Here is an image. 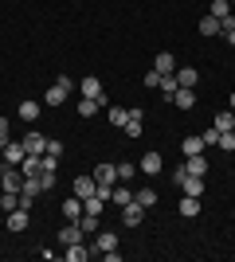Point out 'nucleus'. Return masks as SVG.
<instances>
[{
  "instance_id": "412c9836",
  "label": "nucleus",
  "mask_w": 235,
  "mask_h": 262,
  "mask_svg": "<svg viewBox=\"0 0 235 262\" xmlns=\"http://www.w3.org/2000/svg\"><path fill=\"white\" fill-rule=\"evenodd\" d=\"M180 153H184V157L204 153V137H184V141H180Z\"/></svg>"
},
{
  "instance_id": "4c0bfd02",
  "label": "nucleus",
  "mask_w": 235,
  "mask_h": 262,
  "mask_svg": "<svg viewBox=\"0 0 235 262\" xmlns=\"http://www.w3.org/2000/svg\"><path fill=\"white\" fill-rule=\"evenodd\" d=\"M157 86H161V75L149 67V71H145V90H157Z\"/></svg>"
},
{
  "instance_id": "4468645a",
  "label": "nucleus",
  "mask_w": 235,
  "mask_h": 262,
  "mask_svg": "<svg viewBox=\"0 0 235 262\" xmlns=\"http://www.w3.org/2000/svg\"><path fill=\"white\" fill-rule=\"evenodd\" d=\"M28 223H32V211H24V208L8 211V231H24Z\"/></svg>"
},
{
  "instance_id": "0eeeda50",
  "label": "nucleus",
  "mask_w": 235,
  "mask_h": 262,
  "mask_svg": "<svg viewBox=\"0 0 235 262\" xmlns=\"http://www.w3.org/2000/svg\"><path fill=\"white\" fill-rule=\"evenodd\" d=\"M24 149L32 157H44V149H47V137L39 129H32V133H24Z\"/></svg>"
},
{
  "instance_id": "9d476101",
  "label": "nucleus",
  "mask_w": 235,
  "mask_h": 262,
  "mask_svg": "<svg viewBox=\"0 0 235 262\" xmlns=\"http://www.w3.org/2000/svg\"><path fill=\"white\" fill-rule=\"evenodd\" d=\"M173 75H177V86H184V90H192L200 82V71H196V67H177Z\"/></svg>"
},
{
  "instance_id": "f3484780",
  "label": "nucleus",
  "mask_w": 235,
  "mask_h": 262,
  "mask_svg": "<svg viewBox=\"0 0 235 262\" xmlns=\"http://www.w3.org/2000/svg\"><path fill=\"white\" fill-rule=\"evenodd\" d=\"M78 239H82V227H78V223H75V219H71V223H67V227H63V231H59V243H63V247H71V243H78Z\"/></svg>"
},
{
  "instance_id": "5701e85b",
  "label": "nucleus",
  "mask_w": 235,
  "mask_h": 262,
  "mask_svg": "<svg viewBox=\"0 0 235 262\" xmlns=\"http://www.w3.org/2000/svg\"><path fill=\"white\" fill-rule=\"evenodd\" d=\"M102 208H106V200H102L98 192H94V196H87V200H82V211H87V215H102Z\"/></svg>"
},
{
  "instance_id": "6e6552de",
  "label": "nucleus",
  "mask_w": 235,
  "mask_h": 262,
  "mask_svg": "<svg viewBox=\"0 0 235 262\" xmlns=\"http://www.w3.org/2000/svg\"><path fill=\"white\" fill-rule=\"evenodd\" d=\"M141 219H145V208H141L137 200H130V204L122 208V223H125V227H137Z\"/></svg>"
},
{
  "instance_id": "ea45409f",
  "label": "nucleus",
  "mask_w": 235,
  "mask_h": 262,
  "mask_svg": "<svg viewBox=\"0 0 235 262\" xmlns=\"http://www.w3.org/2000/svg\"><path fill=\"white\" fill-rule=\"evenodd\" d=\"M220 149H227V153L235 149V129L231 133H220Z\"/></svg>"
},
{
  "instance_id": "58836bf2",
  "label": "nucleus",
  "mask_w": 235,
  "mask_h": 262,
  "mask_svg": "<svg viewBox=\"0 0 235 262\" xmlns=\"http://www.w3.org/2000/svg\"><path fill=\"white\" fill-rule=\"evenodd\" d=\"M39 164H44V172H55V168H59V157H39Z\"/></svg>"
},
{
  "instance_id": "2eb2a0df",
  "label": "nucleus",
  "mask_w": 235,
  "mask_h": 262,
  "mask_svg": "<svg viewBox=\"0 0 235 262\" xmlns=\"http://www.w3.org/2000/svg\"><path fill=\"white\" fill-rule=\"evenodd\" d=\"M78 215H82V200L71 192V196L63 200V219H75V223H78Z\"/></svg>"
},
{
  "instance_id": "a18cd8bd",
  "label": "nucleus",
  "mask_w": 235,
  "mask_h": 262,
  "mask_svg": "<svg viewBox=\"0 0 235 262\" xmlns=\"http://www.w3.org/2000/svg\"><path fill=\"white\" fill-rule=\"evenodd\" d=\"M0 172H4V168H0Z\"/></svg>"
},
{
  "instance_id": "6ab92c4d",
  "label": "nucleus",
  "mask_w": 235,
  "mask_h": 262,
  "mask_svg": "<svg viewBox=\"0 0 235 262\" xmlns=\"http://www.w3.org/2000/svg\"><path fill=\"white\" fill-rule=\"evenodd\" d=\"M184 168H188V172H196V176H208V157H204V153L188 157V161H184Z\"/></svg>"
},
{
  "instance_id": "1a4fd4ad",
  "label": "nucleus",
  "mask_w": 235,
  "mask_h": 262,
  "mask_svg": "<svg viewBox=\"0 0 235 262\" xmlns=\"http://www.w3.org/2000/svg\"><path fill=\"white\" fill-rule=\"evenodd\" d=\"M137 168L145 176H161V168H165V161H161V153H145L141 161H137Z\"/></svg>"
},
{
  "instance_id": "7c9ffc66",
  "label": "nucleus",
  "mask_w": 235,
  "mask_h": 262,
  "mask_svg": "<svg viewBox=\"0 0 235 262\" xmlns=\"http://www.w3.org/2000/svg\"><path fill=\"white\" fill-rule=\"evenodd\" d=\"M130 121V110H122V106H110V125H125Z\"/></svg>"
},
{
  "instance_id": "49530a36",
  "label": "nucleus",
  "mask_w": 235,
  "mask_h": 262,
  "mask_svg": "<svg viewBox=\"0 0 235 262\" xmlns=\"http://www.w3.org/2000/svg\"><path fill=\"white\" fill-rule=\"evenodd\" d=\"M231 4H235V0H231Z\"/></svg>"
},
{
  "instance_id": "423d86ee",
  "label": "nucleus",
  "mask_w": 235,
  "mask_h": 262,
  "mask_svg": "<svg viewBox=\"0 0 235 262\" xmlns=\"http://www.w3.org/2000/svg\"><path fill=\"white\" fill-rule=\"evenodd\" d=\"M177 55H173V51H157V59H153V71H157V75H173V71H177Z\"/></svg>"
},
{
  "instance_id": "c85d7f7f",
  "label": "nucleus",
  "mask_w": 235,
  "mask_h": 262,
  "mask_svg": "<svg viewBox=\"0 0 235 262\" xmlns=\"http://www.w3.org/2000/svg\"><path fill=\"white\" fill-rule=\"evenodd\" d=\"M212 16L216 20H227L231 16V0H212Z\"/></svg>"
},
{
  "instance_id": "7ed1b4c3",
  "label": "nucleus",
  "mask_w": 235,
  "mask_h": 262,
  "mask_svg": "<svg viewBox=\"0 0 235 262\" xmlns=\"http://www.w3.org/2000/svg\"><path fill=\"white\" fill-rule=\"evenodd\" d=\"M94 254H98V251H94V247H87V243L78 239V243H71L67 251H63V258H67V262H90V258H94Z\"/></svg>"
},
{
  "instance_id": "c756f323",
  "label": "nucleus",
  "mask_w": 235,
  "mask_h": 262,
  "mask_svg": "<svg viewBox=\"0 0 235 262\" xmlns=\"http://www.w3.org/2000/svg\"><path fill=\"white\" fill-rule=\"evenodd\" d=\"M130 200H134V192H130V188H118V184H114V196H110V204H118V208H125Z\"/></svg>"
},
{
  "instance_id": "393cba45",
  "label": "nucleus",
  "mask_w": 235,
  "mask_h": 262,
  "mask_svg": "<svg viewBox=\"0 0 235 262\" xmlns=\"http://www.w3.org/2000/svg\"><path fill=\"white\" fill-rule=\"evenodd\" d=\"M20 172H24V176H39V172H44L39 157H32V153H28V157H24V164H20Z\"/></svg>"
},
{
  "instance_id": "a19ab883",
  "label": "nucleus",
  "mask_w": 235,
  "mask_h": 262,
  "mask_svg": "<svg viewBox=\"0 0 235 262\" xmlns=\"http://www.w3.org/2000/svg\"><path fill=\"white\" fill-rule=\"evenodd\" d=\"M39 184H44V192H47V188H55V172H39Z\"/></svg>"
},
{
  "instance_id": "37998d69",
  "label": "nucleus",
  "mask_w": 235,
  "mask_h": 262,
  "mask_svg": "<svg viewBox=\"0 0 235 262\" xmlns=\"http://www.w3.org/2000/svg\"><path fill=\"white\" fill-rule=\"evenodd\" d=\"M224 39H227V43L235 47V28H227V32H224Z\"/></svg>"
},
{
  "instance_id": "79ce46f5",
  "label": "nucleus",
  "mask_w": 235,
  "mask_h": 262,
  "mask_svg": "<svg viewBox=\"0 0 235 262\" xmlns=\"http://www.w3.org/2000/svg\"><path fill=\"white\" fill-rule=\"evenodd\" d=\"M32 204H35L32 192H20V208H24V211H32Z\"/></svg>"
},
{
  "instance_id": "20e7f679",
  "label": "nucleus",
  "mask_w": 235,
  "mask_h": 262,
  "mask_svg": "<svg viewBox=\"0 0 235 262\" xmlns=\"http://www.w3.org/2000/svg\"><path fill=\"white\" fill-rule=\"evenodd\" d=\"M0 192H24V172L20 168H4V172H0Z\"/></svg>"
},
{
  "instance_id": "473e14b6",
  "label": "nucleus",
  "mask_w": 235,
  "mask_h": 262,
  "mask_svg": "<svg viewBox=\"0 0 235 262\" xmlns=\"http://www.w3.org/2000/svg\"><path fill=\"white\" fill-rule=\"evenodd\" d=\"M200 137H204V149H212V145H220V129H216V125H208V129H204Z\"/></svg>"
},
{
  "instance_id": "c9c22d12",
  "label": "nucleus",
  "mask_w": 235,
  "mask_h": 262,
  "mask_svg": "<svg viewBox=\"0 0 235 262\" xmlns=\"http://www.w3.org/2000/svg\"><path fill=\"white\" fill-rule=\"evenodd\" d=\"M47 157H63V141L59 137H47V149H44Z\"/></svg>"
},
{
  "instance_id": "ddd939ff",
  "label": "nucleus",
  "mask_w": 235,
  "mask_h": 262,
  "mask_svg": "<svg viewBox=\"0 0 235 262\" xmlns=\"http://www.w3.org/2000/svg\"><path fill=\"white\" fill-rule=\"evenodd\" d=\"M122 129H125V137H141V129H145V114H141V110H130V121H125Z\"/></svg>"
},
{
  "instance_id": "a878e982",
  "label": "nucleus",
  "mask_w": 235,
  "mask_h": 262,
  "mask_svg": "<svg viewBox=\"0 0 235 262\" xmlns=\"http://www.w3.org/2000/svg\"><path fill=\"white\" fill-rule=\"evenodd\" d=\"M98 110H102L98 98H82V102H78V118H94Z\"/></svg>"
},
{
  "instance_id": "bb28decb",
  "label": "nucleus",
  "mask_w": 235,
  "mask_h": 262,
  "mask_svg": "<svg viewBox=\"0 0 235 262\" xmlns=\"http://www.w3.org/2000/svg\"><path fill=\"white\" fill-rule=\"evenodd\" d=\"M134 200H137V204H141V208H153V204H157V192H153V188H137V192H134Z\"/></svg>"
},
{
  "instance_id": "a211bd4d",
  "label": "nucleus",
  "mask_w": 235,
  "mask_h": 262,
  "mask_svg": "<svg viewBox=\"0 0 235 262\" xmlns=\"http://www.w3.org/2000/svg\"><path fill=\"white\" fill-rule=\"evenodd\" d=\"M212 125H216L220 133H231V129H235V110H224V114H216Z\"/></svg>"
},
{
  "instance_id": "9b49d317",
  "label": "nucleus",
  "mask_w": 235,
  "mask_h": 262,
  "mask_svg": "<svg viewBox=\"0 0 235 262\" xmlns=\"http://www.w3.org/2000/svg\"><path fill=\"white\" fill-rule=\"evenodd\" d=\"M71 192H75L78 200H87V196H94V192H98V184H94V176H75Z\"/></svg>"
},
{
  "instance_id": "f03ea898",
  "label": "nucleus",
  "mask_w": 235,
  "mask_h": 262,
  "mask_svg": "<svg viewBox=\"0 0 235 262\" xmlns=\"http://www.w3.org/2000/svg\"><path fill=\"white\" fill-rule=\"evenodd\" d=\"M0 153H4V168H20L24 157H28V149H24V141H8Z\"/></svg>"
},
{
  "instance_id": "f257e3e1",
  "label": "nucleus",
  "mask_w": 235,
  "mask_h": 262,
  "mask_svg": "<svg viewBox=\"0 0 235 262\" xmlns=\"http://www.w3.org/2000/svg\"><path fill=\"white\" fill-rule=\"evenodd\" d=\"M71 90H75V78H71V75H59V78H55V86L44 94V106H63Z\"/></svg>"
},
{
  "instance_id": "e433bc0d",
  "label": "nucleus",
  "mask_w": 235,
  "mask_h": 262,
  "mask_svg": "<svg viewBox=\"0 0 235 262\" xmlns=\"http://www.w3.org/2000/svg\"><path fill=\"white\" fill-rule=\"evenodd\" d=\"M134 172H137V164H130V161H118V180H130Z\"/></svg>"
},
{
  "instance_id": "f704fd0d",
  "label": "nucleus",
  "mask_w": 235,
  "mask_h": 262,
  "mask_svg": "<svg viewBox=\"0 0 235 262\" xmlns=\"http://www.w3.org/2000/svg\"><path fill=\"white\" fill-rule=\"evenodd\" d=\"M8 141H12V121H8V118H0V149H4Z\"/></svg>"
},
{
  "instance_id": "c03bdc74",
  "label": "nucleus",
  "mask_w": 235,
  "mask_h": 262,
  "mask_svg": "<svg viewBox=\"0 0 235 262\" xmlns=\"http://www.w3.org/2000/svg\"><path fill=\"white\" fill-rule=\"evenodd\" d=\"M231 110H235V94H231Z\"/></svg>"
},
{
  "instance_id": "72a5a7b5",
  "label": "nucleus",
  "mask_w": 235,
  "mask_h": 262,
  "mask_svg": "<svg viewBox=\"0 0 235 262\" xmlns=\"http://www.w3.org/2000/svg\"><path fill=\"white\" fill-rule=\"evenodd\" d=\"M24 192H32V196H39V192H44V184H39V176H24Z\"/></svg>"
},
{
  "instance_id": "aec40b11",
  "label": "nucleus",
  "mask_w": 235,
  "mask_h": 262,
  "mask_svg": "<svg viewBox=\"0 0 235 262\" xmlns=\"http://www.w3.org/2000/svg\"><path fill=\"white\" fill-rule=\"evenodd\" d=\"M114 247H118V235H114V231H98V243H94V251H114Z\"/></svg>"
},
{
  "instance_id": "39448f33",
  "label": "nucleus",
  "mask_w": 235,
  "mask_h": 262,
  "mask_svg": "<svg viewBox=\"0 0 235 262\" xmlns=\"http://www.w3.org/2000/svg\"><path fill=\"white\" fill-rule=\"evenodd\" d=\"M94 184L98 188H114L118 184V164H98V168H94Z\"/></svg>"
},
{
  "instance_id": "b1692460",
  "label": "nucleus",
  "mask_w": 235,
  "mask_h": 262,
  "mask_svg": "<svg viewBox=\"0 0 235 262\" xmlns=\"http://www.w3.org/2000/svg\"><path fill=\"white\" fill-rule=\"evenodd\" d=\"M39 110H44V106H39V102L24 98V102H20V118H24V121H35V118H39Z\"/></svg>"
},
{
  "instance_id": "cd10ccee",
  "label": "nucleus",
  "mask_w": 235,
  "mask_h": 262,
  "mask_svg": "<svg viewBox=\"0 0 235 262\" xmlns=\"http://www.w3.org/2000/svg\"><path fill=\"white\" fill-rule=\"evenodd\" d=\"M173 102H177L180 110H192V106H196V94H192V90H184V86H180L177 94H173Z\"/></svg>"
},
{
  "instance_id": "4be33fe9",
  "label": "nucleus",
  "mask_w": 235,
  "mask_h": 262,
  "mask_svg": "<svg viewBox=\"0 0 235 262\" xmlns=\"http://www.w3.org/2000/svg\"><path fill=\"white\" fill-rule=\"evenodd\" d=\"M220 32H224V24H220L212 12H208V16L200 20V35H220Z\"/></svg>"
},
{
  "instance_id": "f8f14e48",
  "label": "nucleus",
  "mask_w": 235,
  "mask_h": 262,
  "mask_svg": "<svg viewBox=\"0 0 235 262\" xmlns=\"http://www.w3.org/2000/svg\"><path fill=\"white\" fill-rule=\"evenodd\" d=\"M82 98H98L102 106H106V94H102V78H94V75L82 78Z\"/></svg>"
},
{
  "instance_id": "2f4dec72",
  "label": "nucleus",
  "mask_w": 235,
  "mask_h": 262,
  "mask_svg": "<svg viewBox=\"0 0 235 262\" xmlns=\"http://www.w3.org/2000/svg\"><path fill=\"white\" fill-rule=\"evenodd\" d=\"M78 227H82V235H87V231H98V215H87V211H82V215H78Z\"/></svg>"
},
{
  "instance_id": "dca6fc26",
  "label": "nucleus",
  "mask_w": 235,
  "mask_h": 262,
  "mask_svg": "<svg viewBox=\"0 0 235 262\" xmlns=\"http://www.w3.org/2000/svg\"><path fill=\"white\" fill-rule=\"evenodd\" d=\"M180 215H184V219L200 215V196H180Z\"/></svg>"
}]
</instances>
